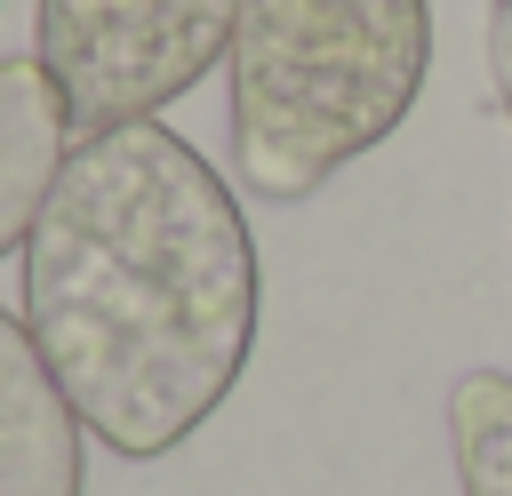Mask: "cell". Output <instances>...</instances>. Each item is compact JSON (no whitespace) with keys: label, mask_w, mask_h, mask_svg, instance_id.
I'll return each mask as SVG.
<instances>
[{"label":"cell","mask_w":512,"mask_h":496,"mask_svg":"<svg viewBox=\"0 0 512 496\" xmlns=\"http://www.w3.org/2000/svg\"><path fill=\"white\" fill-rule=\"evenodd\" d=\"M64 160H72V120L40 56H0V256L32 240Z\"/></svg>","instance_id":"cell-5"},{"label":"cell","mask_w":512,"mask_h":496,"mask_svg":"<svg viewBox=\"0 0 512 496\" xmlns=\"http://www.w3.org/2000/svg\"><path fill=\"white\" fill-rule=\"evenodd\" d=\"M80 408L64 400L56 368L40 360L32 328L0 312V496H80L88 456H80Z\"/></svg>","instance_id":"cell-4"},{"label":"cell","mask_w":512,"mask_h":496,"mask_svg":"<svg viewBox=\"0 0 512 496\" xmlns=\"http://www.w3.org/2000/svg\"><path fill=\"white\" fill-rule=\"evenodd\" d=\"M432 72L424 0H240L224 56L232 176L288 208L376 152Z\"/></svg>","instance_id":"cell-2"},{"label":"cell","mask_w":512,"mask_h":496,"mask_svg":"<svg viewBox=\"0 0 512 496\" xmlns=\"http://www.w3.org/2000/svg\"><path fill=\"white\" fill-rule=\"evenodd\" d=\"M448 448L464 496H512V376L472 368L448 384Z\"/></svg>","instance_id":"cell-6"},{"label":"cell","mask_w":512,"mask_h":496,"mask_svg":"<svg viewBox=\"0 0 512 496\" xmlns=\"http://www.w3.org/2000/svg\"><path fill=\"white\" fill-rule=\"evenodd\" d=\"M232 24L240 0H40L32 56L80 144L200 88L208 64L232 56Z\"/></svg>","instance_id":"cell-3"},{"label":"cell","mask_w":512,"mask_h":496,"mask_svg":"<svg viewBox=\"0 0 512 496\" xmlns=\"http://www.w3.org/2000/svg\"><path fill=\"white\" fill-rule=\"evenodd\" d=\"M256 312L248 216L176 128L128 120L72 144L24 240V328L112 456L184 448L232 400Z\"/></svg>","instance_id":"cell-1"}]
</instances>
